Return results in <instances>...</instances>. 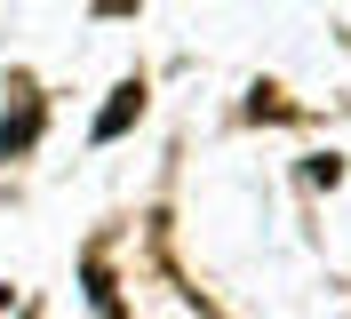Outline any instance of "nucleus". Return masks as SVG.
<instances>
[{
    "label": "nucleus",
    "mask_w": 351,
    "mask_h": 319,
    "mask_svg": "<svg viewBox=\"0 0 351 319\" xmlns=\"http://www.w3.org/2000/svg\"><path fill=\"white\" fill-rule=\"evenodd\" d=\"M136 112H144V80H120V88H112V104H104V120H96V144H112Z\"/></svg>",
    "instance_id": "obj_1"
}]
</instances>
